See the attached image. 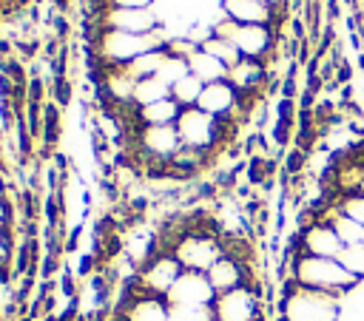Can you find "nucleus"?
<instances>
[{"label":"nucleus","mask_w":364,"mask_h":321,"mask_svg":"<svg viewBox=\"0 0 364 321\" xmlns=\"http://www.w3.org/2000/svg\"><path fill=\"white\" fill-rule=\"evenodd\" d=\"M290 276L296 278V284L330 293L336 298H344L353 287H358V278L353 273H347L338 259H318V256H307V253L293 256Z\"/></svg>","instance_id":"f257e3e1"},{"label":"nucleus","mask_w":364,"mask_h":321,"mask_svg":"<svg viewBox=\"0 0 364 321\" xmlns=\"http://www.w3.org/2000/svg\"><path fill=\"white\" fill-rule=\"evenodd\" d=\"M279 312H282L284 321H338L341 298H336L330 293H321V290L301 287L290 276L282 287Z\"/></svg>","instance_id":"f03ea898"},{"label":"nucleus","mask_w":364,"mask_h":321,"mask_svg":"<svg viewBox=\"0 0 364 321\" xmlns=\"http://www.w3.org/2000/svg\"><path fill=\"white\" fill-rule=\"evenodd\" d=\"M179 276H182V264L176 261V256L168 250H159L134 273V287L145 295H162L165 298Z\"/></svg>","instance_id":"7ed1b4c3"},{"label":"nucleus","mask_w":364,"mask_h":321,"mask_svg":"<svg viewBox=\"0 0 364 321\" xmlns=\"http://www.w3.org/2000/svg\"><path fill=\"white\" fill-rule=\"evenodd\" d=\"M117 321H171V304L162 295H145L134 287V276L125 281Z\"/></svg>","instance_id":"20e7f679"},{"label":"nucleus","mask_w":364,"mask_h":321,"mask_svg":"<svg viewBox=\"0 0 364 321\" xmlns=\"http://www.w3.org/2000/svg\"><path fill=\"white\" fill-rule=\"evenodd\" d=\"M210 310H213V321H264L262 293H256L253 287H236L230 293H219Z\"/></svg>","instance_id":"39448f33"},{"label":"nucleus","mask_w":364,"mask_h":321,"mask_svg":"<svg viewBox=\"0 0 364 321\" xmlns=\"http://www.w3.org/2000/svg\"><path fill=\"white\" fill-rule=\"evenodd\" d=\"M97 28H114L128 34H151L162 26V17L156 9H111L105 6L100 17L91 20Z\"/></svg>","instance_id":"423d86ee"},{"label":"nucleus","mask_w":364,"mask_h":321,"mask_svg":"<svg viewBox=\"0 0 364 321\" xmlns=\"http://www.w3.org/2000/svg\"><path fill=\"white\" fill-rule=\"evenodd\" d=\"M165 298L171 307H210L216 293H213L205 273L182 270V276L176 278V284L171 287V293Z\"/></svg>","instance_id":"0eeeda50"},{"label":"nucleus","mask_w":364,"mask_h":321,"mask_svg":"<svg viewBox=\"0 0 364 321\" xmlns=\"http://www.w3.org/2000/svg\"><path fill=\"white\" fill-rule=\"evenodd\" d=\"M196 108H202L205 114H210V116H216V119L233 116V119H242V122H245V116H242V111H239V91H236L228 80L205 85V88H202V97H199V102H196Z\"/></svg>","instance_id":"6e6552de"},{"label":"nucleus","mask_w":364,"mask_h":321,"mask_svg":"<svg viewBox=\"0 0 364 321\" xmlns=\"http://www.w3.org/2000/svg\"><path fill=\"white\" fill-rule=\"evenodd\" d=\"M219 11L242 26H270L273 23V6L264 0H222Z\"/></svg>","instance_id":"1a4fd4ad"},{"label":"nucleus","mask_w":364,"mask_h":321,"mask_svg":"<svg viewBox=\"0 0 364 321\" xmlns=\"http://www.w3.org/2000/svg\"><path fill=\"white\" fill-rule=\"evenodd\" d=\"M179 114H182V105L173 97H168V99L136 108V125H176Z\"/></svg>","instance_id":"9d476101"},{"label":"nucleus","mask_w":364,"mask_h":321,"mask_svg":"<svg viewBox=\"0 0 364 321\" xmlns=\"http://www.w3.org/2000/svg\"><path fill=\"white\" fill-rule=\"evenodd\" d=\"M188 71H191L193 77H199L205 85L228 80V65H225V62H219L216 57H210V54H208V51H202V48H196V51L188 57Z\"/></svg>","instance_id":"9b49d317"},{"label":"nucleus","mask_w":364,"mask_h":321,"mask_svg":"<svg viewBox=\"0 0 364 321\" xmlns=\"http://www.w3.org/2000/svg\"><path fill=\"white\" fill-rule=\"evenodd\" d=\"M171 97V88L156 80V77H145V80H136V88H134V108H142V105H151V102H159V99H168Z\"/></svg>","instance_id":"f8f14e48"},{"label":"nucleus","mask_w":364,"mask_h":321,"mask_svg":"<svg viewBox=\"0 0 364 321\" xmlns=\"http://www.w3.org/2000/svg\"><path fill=\"white\" fill-rule=\"evenodd\" d=\"M165 57H168V51H165V48H154V51H145V54H139L134 62H128V65H125V71H128L134 80L156 77V71H159V65L165 62Z\"/></svg>","instance_id":"ddd939ff"},{"label":"nucleus","mask_w":364,"mask_h":321,"mask_svg":"<svg viewBox=\"0 0 364 321\" xmlns=\"http://www.w3.org/2000/svg\"><path fill=\"white\" fill-rule=\"evenodd\" d=\"M202 88H205V82H202L199 77L188 74V77H182V80L171 88V97H173L182 108H193V105L199 102V97H202Z\"/></svg>","instance_id":"4468645a"},{"label":"nucleus","mask_w":364,"mask_h":321,"mask_svg":"<svg viewBox=\"0 0 364 321\" xmlns=\"http://www.w3.org/2000/svg\"><path fill=\"white\" fill-rule=\"evenodd\" d=\"M199 48H202V51H208L210 57H216L219 62H225L228 68H230V65H236V62L242 60L239 48H236L230 40H222V37H208V40H205Z\"/></svg>","instance_id":"2eb2a0df"},{"label":"nucleus","mask_w":364,"mask_h":321,"mask_svg":"<svg viewBox=\"0 0 364 321\" xmlns=\"http://www.w3.org/2000/svg\"><path fill=\"white\" fill-rule=\"evenodd\" d=\"M333 230L338 233V239H341L344 247H350V244H364V227H361L358 222H353L350 216H344V213L336 216Z\"/></svg>","instance_id":"dca6fc26"},{"label":"nucleus","mask_w":364,"mask_h":321,"mask_svg":"<svg viewBox=\"0 0 364 321\" xmlns=\"http://www.w3.org/2000/svg\"><path fill=\"white\" fill-rule=\"evenodd\" d=\"M191 71H188V60H179V57H165V62L159 65V71H156V80H162L168 88H173L182 77H188Z\"/></svg>","instance_id":"f3484780"},{"label":"nucleus","mask_w":364,"mask_h":321,"mask_svg":"<svg viewBox=\"0 0 364 321\" xmlns=\"http://www.w3.org/2000/svg\"><path fill=\"white\" fill-rule=\"evenodd\" d=\"M40 136H43V142L48 148L60 139V108H57V102H46L43 105V128H40Z\"/></svg>","instance_id":"a211bd4d"},{"label":"nucleus","mask_w":364,"mask_h":321,"mask_svg":"<svg viewBox=\"0 0 364 321\" xmlns=\"http://www.w3.org/2000/svg\"><path fill=\"white\" fill-rule=\"evenodd\" d=\"M338 261H341V267H344L347 273H353L358 281H364V244H350V247H344L341 256H338Z\"/></svg>","instance_id":"6ab92c4d"},{"label":"nucleus","mask_w":364,"mask_h":321,"mask_svg":"<svg viewBox=\"0 0 364 321\" xmlns=\"http://www.w3.org/2000/svg\"><path fill=\"white\" fill-rule=\"evenodd\" d=\"M338 210L364 227V196H361V193H350V196H341V199H338Z\"/></svg>","instance_id":"aec40b11"},{"label":"nucleus","mask_w":364,"mask_h":321,"mask_svg":"<svg viewBox=\"0 0 364 321\" xmlns=\"http://www.w3.org/2000/svg\"><path fill=\"white\" fill-rule=\"evenodd\" d=\"M196 48H199V43H193L188 34L168 37V43H165V51H168L171 57H179V60H188V57H191Z\"/></svg>","instance_id":"412c9836"},{"label":"nucleus","mask_w":364,"mask_h":321,"mask_svg":"<svg viewBox=\"0 0 364 321\" xmlns=\"http://www.w3.org/2000/svg\"><path fill=\"white\" fill-rule=\"evenodd\" d=\"M171 321H213L210 307H171Z\"/></svg>","instance_id":"4be33fe9"},{"label":"nucleus","mask_w":364,"mask_h":321,"mask_svg":"<svg viewBox=\"0 0 364 321\" xmlns=\"http://www.w3.org/2000/svg\"><path fill=\"white\" fill-rule=\"evenodd\" d=\"M307 156L301 148H290L287 156H284V176H301L304 168H307Z\"/></svg>","instance_id":"5701e85b"},{"label":"nucleus","mask_w":364,"mask_h":321,"mask_svg":"<svg viewBox=\"0 0 364 321\" xmlns=\"http://www.w3.org/2000/svg\"><path fill=\"white\" fill-rule=\"evenodd\" d=\"M11 256H14V241H11V230H9V233H0V270L3 273H9Z\"/></svg>","instance_id":"b1692460"},{"label":"nucleus","mask_w":364,"mask_h":321,"mask_svg":"<svg viewBox=\"0 0 364 321\" xmlns=\"http://www.w3.org/2000/svg\"><path fill=\"white\" fill-rule=\"evenodd\" d=\"M14 222V205L9 202V196H0V233H9Z\"/></svg>","instance_id":"393cba45"},{"label":"nucleus","mask_w":364,"mask_h":321,"mask_svg":"<svg viewBox=\"0 0 364 321\" xmlns=\"http://www.w3.org/2000/svg\"><path fill=\"white\" fill-rule=\"evenodd\" d=\"M111 9H156V0H102Z\"/></svg>","instance_id":"a878e982"},{"label":"nucleus","mask_w":364,"mask_h":321,"mask_svg":"<svg viewBox=\"0 0 364 321\" xmlns=\"http://www.w3.org/2000/svg\"><path fill=\"white\" fill-rule=\"evenodd\" d=\"M341 6H344V0H327V3H324V17H327V23H336V20L341 17Z\"/></svg>","instance_id":"bb28decb"},{"label":"nucleus","mask_w":364,"mask_h":321,"mask_svg":"<svg viewBox=\"0 0 364 321\" xmlns=\"http://www.w3.org/2000/svg\"><path fill=\"white\" fill-rule=\"evenodd\" d=\"M6 287H9V273H3V270H0V298H3Z\"/></svg>","instance_id":"cd10ccee"},{"label":"nucleus","mask_w":364,"mask_h":321,"mask_svg":"<svg viewBox=\"0 0 364 321\" xmlns=\"http://www.w3.org/2000/svg\"><path fill=\"white\" fill-rule=\"evenodd\" d=\"M358 68H361V71H364V51H361V54H358Z\"/></svg>","instance_id":"c85d7f7f"}]
</instances>
